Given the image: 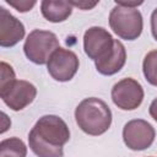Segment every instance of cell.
Masks as SVG:
<instances>
[{
	"instance_id": "1",
	"label": "cell",
	"mask_w": 157,
	"mask_h": 157,
	"mask_svg": "<svg viewBox=\"0 0 157 157\" xmlns=\"http://www.w3.org/2000/svg\"><path fill=\"white\" fill-rule=\"evenodd\" d=\"M69 140V126L53 114L40 117L28 134L29 148L37 157H63L64 145Z\"/></svg>"
},
{
	"instance_id": "2",
	"label": "cell",
	"mask_w": 157,
	"mask_h": 157,
	"mask_svg": "<svg viewBox=\"0 0 157 157\" xmlns=\"http://www.w3.org/2000/svg\"><path fill=\"white\" fill-rule=\"evenodd\" d=\"M75 120L78 128L87 135L99 136L110 128L112 110L101 98L88 97L76 107Z\"/></svg>"
},
{
	"instance_id": "3",
	"label": "cell",
	"mask_w": 157,
	"mask_h": 157,
	"mask_svg": "<svg viewBox=\"0 0 157 157\" xmlns=\"http://www.w3.org/2000/svg\"><path fill=\"white\" fill-rule=\"evenodd\" d=\"M109 26L121 39L135 40L141 36L144 28L142 15L135 7H125L115 4L109 13Z\"/></svg>"
},
{
	"instance_id": "4",
	"label": "cell",
	"mask_w": 157,
	"mask_h": 157,
	"mask_svg": "<svg viewBox=\"0 0 157 157\" xmlns=\"http://www.w3.org/2000/svg\"><path fill=\"white\" fill-rule=\"evenodd\" d=\"M58 48H60V45L56 34L44 29H33L27 36L23 44L25 55L29 61L37 65L47 64Z\"/></svg>"
},
{
	"instance_id": "5",
	"label": "cell",
	"mask_w": 157,
	"mask_h": 157,
	"mask_svg": "<svg viewBox=\"0 0 157 157\" xmlns=\"http://www.w3.org/2000/svg\"><path fill=\"white\" fill-rule=\"evenodd\" d=\"M37 96V88L26 80H15L6 86L0 87L2 102L12 110H22L29 105Z\"/></svg>"
},
{
	"instance_id": "6",
	"label": "cell",
	"mask_w": 157,
	"mask_h": 157,
	"mask_svg": "<svg viewBox=\"0 0 157 157\" xmlns=\"http://www.w3.org/2000/svg\"><path fill=\"white\" fill-rule=\"evenodd\" d=\"M114 38L103 27H90L83 34V50L93 61L107 58L114 48Z\"/></svg>"
},
{
	"instance_id": "7",
	"label": "cell",
	"mask_w": 157,
	"mask_h": 157,
	"mask_svg": "<svg viewBox=\"0 0 157 157\" xmlns=\"http://www.w3.org/2000/svg\"><path fill=\"white\" fill-rule=\"evenodd\" d=\"M112 101L123 110H134L144 101V88L139 81L131 77L123 78L113 86Z\"/></svg>"
},
{
	"instance_id": "8",
	"label": "cell",
	"mask_w": 157,
	"mask_h": 157,
	"mask_svg": "<svg viewBox=\"0 0 157 157\" xmlns=\"http://www.w3.org/2000/svg\"><path fill=\"white\" fill-rule=\"evenodd\" d=\"M78 58L77 55L69 49L58 48L47 63V69L49 75L59 82L70 81L78 70Z\"/></svg>"
},
{
	"instance_id": "9",
	"label": "cell",
	"mask_w": 157,
	"mask_h": 157,
	"mask_svg": "<svg viewBox=\"0 0 157 157\" xmlns=\"http://www.w3.org/2000/svg\"><path fill=\"white\" fill-rule=\"evenodd\" d=\"M156 131L153 126L144 119H132L123 128V140L128 148L142 151L148 148L155 141Z\"/></svg>"
},
{
	"instance_id": "10",
	"label": "cell",
	"mask_w": 157,
	"mask_h": 157,
	"mask_svg": "<svg viewBox=\"0 0 157 157\" xmlns=\"http://www.w3.org/2000/svg\"><path fill=\"white\" fill-rule=\"evenodd\" d=\"M23 23L11 15L5 7H0V45L11 48L25 37Z\"/></svg>"
},
{
	"instance_id": "11",
	"label": "cell",
	"mask_w": 157,
	"mask_h": 157,
	"mask_svg": "<svg viewBox=\"0 0 157 157\" xmlns=\"http://www.w3.org/2000/svg\"><path fill=\"white\" fill-rule=\"evenodd\" d=\"M125 61H126L125 47L120 40L115 39L114 40V48H113L112 53L107 58L98 60V61H94V65H96V70L101 75L110 76V75L119 72L123 69V66L125 65Z\"/></svg>"
},
{
	"instance_id": "12",
	"label": "cell",
	"mask_w": 157,
	"mask_h": 157,
	"mask_svg": "<svg viewBox=\"0 0 157 157\" xmlns=\"http://www.w3.org/2000/svg\"><path fill=\"white\" fill-rule=\"evenodd\" d=\"M40 12L43 17L49 22L58 23L69 18L72 12V5L69 1L43 0L40 2Z\"/></svg>"
},
{
	"instance_id": "13",
	"label": "cell",
	"mask_w": 157,
	"mask_h": 157,
	"mask_svg": "<svg viewBox=\"0 0 157 157\" xmlns=\"http://www.w3.org/2000/svg\"><path fill=\"white\" fill-rule=\"evenodd\" d=\"M27 147L20 137L4 139L0 142V157H26Z\"/></svg>"
},
{
	"instance_id": "14",
	"label": "cell",
	"mask_w": 157,
	"mask_h": 157,
	"mask_svg": "<svg viewBox=\"0 0 157 157\" xmlns=\"http://www.w3.org/2000/svg\"><path fill=\"white\" fill-rule=\"evenodd\" d=\"M142 72L150 85L157 86V50H151L145 55L142 61Z\"/></svg>"
},
{
	"instance_id": "15",
	"label": "cell",
	"mask_w": 157,
	"mask_h": 157,
	"mask_svg": "<svg viewBox=\"0 0 157 157\" xmlns=\"http://www.w3.org/2000/svg\"><path fill=\"white\" fill-rule=\"evenodd\" d=\"M0 67H1V77H0V87L2 86H6L7 83L12 82L16 80V76H15V71L12 69L11 65H9L5 61H1L0 63Z\"/></svg>"
},
{
	"instance_id": "16",
	"label": "cell",
	"mask_w": 157,
	"mask_h": 157,
	"mask_svg": "<svg viewBox=\"0 0 157 157\" xmlns=\"http://www.w3.org/2000/svg\"><path fill=\"white\" fill-rule=\"evenodd\" d=\"M6 2L20 12H27L36 5L34 0H6Z\"/></svg>"
},
{
	"instance_id": "17",
	"label": "cell",
	"mask_w": 157,
	"mask_h": 157,
	"mask_svg": "<svg viewBox=\"0 0 157 157\" xmlns=\"http://www.w3.org/2000/svg\"><path fill=\"white\" fill-rule=\"evenodd\" d=\"M69 2L72 6H76L81 10H91L98 4V1H93V2H90V1H69Z\"/></svg>"
},
{
	"instance_id": "18",
	"label": "cell",
	"mask_w": 157,
	"mask_h": 157,
	"mask_svg": "<svg viewBox=\"0 0 157 157\" xmlns=\"http://www.w3.org/2000/svg\"><path fill=\"white\" fill-rule=\"evenodd\" d=\"M151 32L153 38L157 40V7L151 13Z\"/></svg>"
},
{
	"instance_id": "19",
	"label": "cell",
	"mask_w": 157,
	"mask_h": 157,
	"mask_svg": "<svg viewBox=\"0 0 157 157\" xmlns=\"http://www.w3.org/2000/svg\"><path fill=\"white\" fill-rule=\"evenodd\" d=\"M148 113H150L151 118H152L155 121H157V98H155V99L151 102V104H150V107H148Z\"/></svg>"
},
{
	"instance_id": "20",
	"label": "cell",
	"mask_w": 157,
	"mask_h": 157,
	"mask_svg": "<svg viewBox=\"0 0 157 157\" xmlns=\"http://www.w3.org/2000/svg\"><path fill=\"white\" fill-rule=\"evenodd\" d=\"M115 4L125 6V7H135V9H137V6L142 4V1H115Z\"/></svg>"
}]
</instances>
